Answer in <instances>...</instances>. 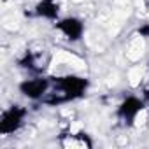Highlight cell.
I'll return each instance as SVG.
<instances>
[{
  "mask_svg": "<svg viewBox=\"0 0 149 149\" xmlns=\"http://www.w3.org/2000/svg\"><path fill=\"white\" fill-rule=\"evenodd\" d=\"M25 118H26V109H23L21 105H13L6 109L2 112V118H0V133L7 137L19 132L25 126Z\"/></svg>",
  "mask_w": 149,
  "mask_h": 149,
  "instance_id": "1",
  "label": "cell"
},
{
  "mask_svg": "<svg viewBox=\"0 0 149 149\" xmlns=\"http://www.w3.org/2000/svg\"><path fill=\"white\" fill-rule=\"evenodd\" d=\"M54 28L68 40V42H77L84 35V23L77 16H65L60 18L54 23Z\"/></svg>",
  "mask_w": 149,
  "mask_h": 149,
  "instance_id": "2",
  "label": "cell"
},
{
  "mask_svg": "<svg viewBox=\"0 0 149 149\" xmlns=\"http://www.w3.org/2000/svg\"><path fill=\"white\" fill-rule=\"evenodd\" d=\"M51 81L47 77H33V79H25L19 83V91L30 98V100H44V97L51 90Z\"/></svg>",
  "mask_w": 149,
  "mask_h": 149,
  "instance_id": "3",
  "label": "cell"
},
{
  "mask_svg": "<svg viewBox=\"0 0 149 149\" xmlns=\"http://www.w3.org/2000/svg\"><path fill=\"white\" fill-rule=\"evenodd\" d=\"M144 109H146V100L132 95V97H126V98L119 104V107H118V116H119L123 121H126L128 125H133L135 118H137L139 112L144 111Z\"/></svg>",
  "mask_w": 149,
  "mask_h": 149,
  "instance_id": "4",
  "label": "cell"
},
{
  "mask_svg": "<svg viewBox=\"0 0 149 149\" xmlns=\"http://www.w3.org/2000/svg\"><path fill=\"white\" fill-rule=\"evenodd\" d=\"M60 146L65 149H90L93 147V140L84 132H74L68 130L60 137Z\"/></svg>",
  "mask_w": 149,
  "mask_h": 149,
  "instance_id": "5",
  "label": "cell"
},
{
  "mask_svg": "<svg viewBox=\"0 0 149 149\" xmlns=\"http://www.w3.org/2000/svg\"><path fill=\"white\" fill-rule=\"evenodd\" d=\"M35 14L44 19L58 21L60 19V4L56 0H40L35 6Z\"/></svg>",
  "mask_w": 149,
  "mask_h": 149,
  "instance_id": "6",
  "label": "cell"
},
{
  "mask_svg": "<svg viewBox=\"0 0 149 149\" xmlns=\"http://www.w3.org/2000/svg\"><path fill=\"white\" fill-rule=\"evenodd\" d=\"M144 54V37H140L139 33L128 42V47H126V56L128 60L132 61H137L140 60V56Z\"/></svg>",
  "mask_w": 149,
  "mask_h": 149,
  "instance_id": "7",
  "label": "cell"
},
{
  "mask_svg": "<svg viewBox=\"0 0 149 149\" xmlns=\"http://www.w3.org/2000/svg\"><path fill=\"white\" fill-rule=\"evenodd\" d=\"M128 79H130L132 86H139L140 84V81H142V70H140V67H133L128 72Z\"/></svg>",
  "mask_w": 149,
  "mask_h": 149,
  "instance_id": "8",
  "label": "cell"
},
{
  "mask_svg": "<svg viewBox=\"0 0 149 149\" xmlns=\"http://www.w3.org/2000/svg\"><path fill=\"white\" fill-rule=\"evenodd\" d=\"M137 33H139L140 37H144V39H149V23H144V25L137 30Z\"/></svg>",
  "mask_w": 149,
  "mask_h": 149,
  "instance_id": "9",
  "label": "cell"
},
{
  "mask_svg": "<svg viewBox=\"0 0 149 149\" xmlns=\"http://www.w3.org/2000/svg\"><path fill=\"white\" fill-rule=\"evenodd\" d=\"M72 2H76V4H81V2H84V0H72Z\"/></svg>",
  "mask_w": 149,
  "mask_h": 149,
  "instance_id": "10",
  "label": "cell"
},
{
  "mask_svg": "<svg viewBox=\"0 0 149 149\" xmlns=\"http://www.w3.org/2000/svg\"><path fill=\"white\" fill-rule=\"evenodd\" d=\"M147 104H149V102H147ZM147 111H149V107H147Z\"/></svg>",
  "mask_w": 149,
  "mask_h": 149,
  "instance_id": "11",
  "label": "cell"
}]
</instances>
